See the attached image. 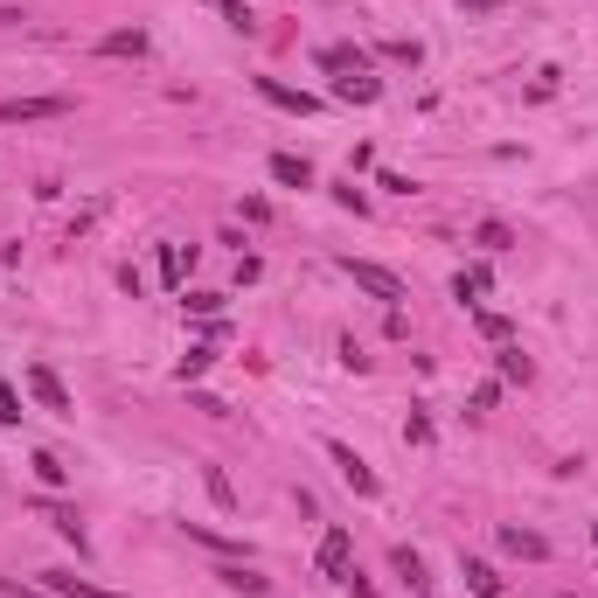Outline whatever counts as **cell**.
I'll return each instance as SVG.
<instances>
[{"label": "cell", "mask_w": 598, "mask_h": 598, "mask_svg": "<svg viewBox=\"0 0 598 598\" xmlns=\"http://www.w3.org/2000/svg\"><path fill=\"white\" fill-rule=\"evenodd\" d=\"M480 334H487V341H508L515 320H508V313H480Z\"/></svg>", "instance_id": "cell-27"}, {"label": "cell", "mask_w": 598, "mask_h": 598, "mask_svg": "<svg viewBox=\"0 0 598 598\" xmlns=\"http://www.w3.org/2000/svg\"><path fill=\"white\" fill-rule=\"evenodd\" d=\"M35 480H42V487H63V480H70V466H63L56 452H35Z\"/></svg>", "instance_id": "cell-22"}, {"label": "cell", "mask_w": 598, "mask_h": 598, "mask_svg": "<svg viewBox=\"0 0 598 598\" xmlns=\"http://www.w3.org/2000/svg\"><path fill=\"white\" fill-rule=\"evenodd\" d=\"M320 70H334V77H362V70H369V49H355V42H327V49H320Z\"/></svg>", "instance_id": "cell-7"}, {"label": "cell", "mask_w": 598, "mask_h": 598, "mask_svg": "<svg viewBox=\"0 0 598 598\" xmlns=\"http://www.w3.org/2000/svg\"><path fill=\"white\" fill-rule=\"evenodd\" d=\"M188 529V543H209V550H223V557H237V543L230 536H216V529H202V522H181Z\"/></svg>", "instance_id": "cell-24"}, {"label": "cell", "mask_w": 598, "mask_h": 598, "mask_svg": "<svg viewBox=\"0 0 598 598\" xmlns=\"http://www.w3.org/2000/svg\"><path fill=\"white\" fill-rule=\"evenodd\" d=\"M202 487H209V501H216V508H237V487H230V473H223V466H202Z\"/></svg>", "instance_id": "cell-18"}, {"label": "cell", "mask_w": 598, "mask_h": 598, "mask_svg": "<svg viewBox=\"0 0 598 598\" xmlns=\"http://www.w3.org/2000/svg\"><path fill=\"white\" fill-rule=\"evenodd\" d=\"M14 258H21V244H0V265H14Z\"/></svg>", "instance_id": "cell-34"}, {"label": "cell", "mask_w": 598, "mask_h": 598, "mask_svg": "<svg viewBox=\"0 0 598 598\" xmlns=\"http://www.w3.org/2000/svg\"><path fill=\"white\" fill-rule=\"evenodd\" d=\"M404 446H432V418H425V411L404 418Z\"/></svg>", "instance_id": "cell-26"}, {"label": "cell", "mask_w": 598, "mask_h": 598, "mask_svg": "<svg viewBox=\"0 0 598 598\" xmlns=\"http://www.w3.org/2000/svg\"><path fill=\"white\" fill-rule=\"evenodd\" d=\"M42 578H49L56 598H119V592H105V585H91V578H77V571H42Z\"/></svg>", "instance_id": "cell-11"}, {"label": "cell", "mask_w": 598, "mask_h": 598, "mask_svg": "<svg viewBox=\"0 0 598 598\" xmlns=\"http://www.w3.org/2000/svg\"><path fill=\"white\" fill-rule=\"evenodd\" d=\"M341 592H348V598H376V585H369V578L348 564V571H341Z\"/></svg>", "instance_id": "cell-29"}, {"label": "cell", "mask_w": 598, "mask_h": 598, "mask_svg": "<svg viewBox=\"0 0 598 598\" xmlns=\"http://www.w3.org/2000/svg\"><path fill=\"white\" fill-rule=\"evenodd\" d=\"M459 7H466V14H501L508 0H459Z\"/></svg>", "instance_id": "cell-33"}, {"label": "cell", "mask_w": 598, "mask_h": 598, "mask_svg": "<svg viewBox=\"0 0 598 598\" xmlns=\"http://www.w3.org/2000/svg\"><path fill=\"white\" fill-rule=\"evenodd\" d=\"M390 571H397L404 585H425V557H418V550H404V543L390 550Z\"/></svg>", "instance_id": "cell-19"}, {"label": "cell", "mask_w": 598, "mask_h": 598, "mask_svg": "<svg viewBox=\"0 0 598 598\" xmlns=\"http://www.w3.org/2000/svg\"><path fill=\"white\" fill-rule=\"evenodd\" d=\"M341 272H348V279H355V286H362L369 299H383L390 313L404 306V279H397V272H383V265H369V258H355V251L341 258Z\"/></svg>", "instance_id": "cell-1"}, {"label": "cell", "mask_w": 598, "mask_h": 598, "mask_svg": "<svg viewBox=\"0 0 598 598\" xmlns=\"http://www.w3.org/2000/svg\"><path fill=\"white\" fill-rule=\"evenodd\" d=\"M327 459H334V473L348 480V494H362V501H376V473H369V459L355 446H341V439H327Z\"/></svg>", "instance_id": "cell-3"}, {"label": "cell", "mask_w": 598, "mask_h": 598, "mask_svg": "<svg viewBox=\"0 0 598 598\" xmlns=\"http://www.w3.org/2000/svg\"><path fill=\"white\" fill-rule=\"evenodd\" d=\"M98 56H147V28H112V35H98Z\"/></svg>", "instance_id": "cell-10"}, {"label": "cell", "mask_w": 598, "mask_h": 598, "mask_svg": "<svg viewBox=\"0 0 598 598\" xmlns=\"http://www.w3.org/2000/svg\"><path fill=\"white\" fill-rule=\"evenodd\" d=\"M383 56H390V63H411V70L425 63V49H418L411 35H390V42H383Z\"/></svg>", "instance_id": "cell-21"}, {"label": "cell", "mask_w": 598, "mask_h": 598, "mask_svg": "<svg viewBox=\"0 0 598 598\" xmlns=\"http://www.w3.org/2000/svg\"><path fill=\"white\" fill-rule=\"evenodd\" d=\"M35 508H42V522H49L63 543H77V557L91 550V543H84V522H77V508H63V501H35Z\"/></svg>", "instance_id": "cell-8"}, {"label": "cell", "mask_w": 598, "mask_h": 598, "mask_svg": "<svg viewBox=\"0 0 598 598\" xmlns=\"http://www.w3.org/2000/svg\"><path fill=\"white\" fill-rule=\"evenodd\" d=\"M473 237H480V244H487V251H508V244H515V230H508V223H480V230H473Z\"/></svg>", "instance_id": "cell-25"}, {"label": "cell", "mask_w": 598, "mask_h": 598, "mask_svg": "<svg viewBox=\"0 0 598 598\" xmlns=\"http://www.w3.org/2000/svg\"><path fill=\"white\" fill-rule=\"evenodd\" d=\"M77 98L49 91V98H0V126H35V119H70Z\"/></svg>", "instance_id": "cell-2"}, {"label": "cell", "mask_w": 598, "mask_h": 598, "mask_svg": "<svg viewBox=\"0 0 598 598\" xmlns=\"http://www.w3.org/2000/svg\"><path fill=\"white\" fill-rule=\"evenodd\" d=\"M216 578H223L230 592H244V598H265V592H272V578H265V571H251V564H223Z\"/></svg>", "instance_id": "cell-12"}, {"label": "cell", "mask_w": 598, "mask_h": 598, "mask_svg": "<svg viewBox=\"0 0 598 598\" xmlns=\"http://www.w3.org/2000/svg\"><path fill=\"white\" fill-rule=\"evenodd\" d=\"M0 598H42L35 585H21V578H0Z\"/></svg>", "instance_id": "cell-32"}, {"label": "cell", "mask_w": 598, "mask_h": 598, "mask_svg": "<svg viewBox=\"0 0 598 598\" xmlns=\"http://www.w3.org/2000/svg\"><path fill=\"white\" fill-rule=\"evenodd\" d=\"M459 578H466V592H473V598H501V578H494L480 557H459Z\"/></svg>", "instance_id": "cell-13"}, {"label": "cell", "mask_w": 598, "mask_h": 598, "mask_svg": "<svg viewBox=\"0 0 598 598\" xmlns=\"http://www.w3.org/2000/svg\"><path fill=\"white\" fill-rule=\"evenodd\" d=\"M334 98H348V105H376V98H383V77H369V70H362V77H341Z\"/></svg>", "instance_id": "cell-15"}, {"label": "cell", "mask_w": 598, "mask_h": 598, "mask_svg": "<svg viewBox=\"0 0 598 598\" xmlns=\"http://www.w3.org/2000/svg\"><path fill=\"white\" fill-rule=\"evenodd\" d=\"M487 286H494V272H487V265H473V272H459V279H452V299H466V306H473Z\"/></svg>", "instance_id": "cell-17"}, {"label": "cell", "mask_w": 598, "mask_h": 598, "mask_svg": "<svg viewBox=\"0 0 598 598\" xmlns=\"http://www.w3.org/2000/svg\"><path fill=\"white\" fill-rule=\"evenodd\" d=\"M272 181H279V188H313V167H306L299 153H272Z\"/></svg>", "instance_id": "cell-14"}, {"label": "cell", "mask_w": 598, "mask_h": 598, "mask_svg": "<svg viewBox=\"0 0 598 598\" xmlns=\"http://www.w3.org/2000/svg\"><path fill=\"white\" fill-rule=\"evenodd\" d=\"M501 550H508V557H522V564H543V557H550V543H543L536 529H522V522H508V529H501Z\"/></svg>", "instance_id": "cell-9"}, {"label": "cell", "mask_w": 598, "mask_h": 598, "mask_svg": "<svg viewBox=\"0 0 598 598\" xmlns=\"http://www.w3.org/2000/svg\"><path fill=\"white\" fill-rule=\"evenodd\" d=\"M0 425H21V397H14V383H0Z\"/></svg>", "instance_id": "cell-30"}, {"label": "cell", "mask_w": 598, "mask_h": 598, "mask_svg": "<svg viewBox=\"0 0 598 598\" xmlns=\"http://www.w3.org/2000/svg\"><path fill=\"white\" fill-rule=\"evenodd\" d=\"M592 550H598V522H592Z\"/></svg>", "instance_id": "cell-35"}, {"label": "cell", "mask_w": 598, "mask_h": 598, "mask_svg": "<svg viewBox=\"0 0 598 598\" xmlns=\"http://www.w3.org/2000/svg\"><path fill=\"white\" fill-rule=\"evenodd\" d=\"M209 362H216V348H209V341H195V348H188V355H181V383H188V376H202V369H209Z\"/></svg>", "instance_id": "cell-23"}, {"label": "cell", "mask_w": 598, "mask_h": 598, "mask_svg": "<svg viewBox=\"0 0 598 598\" xmlns=\"http://www.w3.org/2000/svg\"><path fill=\"white\" fill-rule=\"evenodd\" d=\"M494 362H501V383H529V376H536V369H529V355H522V348H501V355H494Z\"/></svg>", "instance_id": "cell-20"}, {"label": "cell", "mask_w": 598, "mask_h": 598, "mask_svg": "<svg viewBox=\"0 0 598 598\" xmlns=\"http://www.w3.org/2000/svg\"><path fill=\"white\" fill-rule=\"evenodd\" d=\"M348 564H355V536H348V529H327V536H320V571L341 585V571H348Z\"/></svg>", "instance_id": "cell-6"}, {"label": "cell", "mask_w": 598, "mask_h": 598, "mask_svg": "<svg viewBox=\"0 0 598 598\" xmlns=\"http://www.w3.org/2000/svg\"><path fill=\"white\" fill-rule=\"evenodd\" d=\"M28 397H35L42 411H56V418H77V404H70V390H63V376H56L49 362H35V369H28Z\"/></svg>", "instance_id": "cell-4"}, {"label": "cell", "mask_w": 598, "mask_h": 598, "mask_svg": "<svg viewBox=\"0 0 598 598\" xmlns=\"http://www.w3.org/2000/svg\"><path fill=\"white\" fill-rule=\"evenodd\" d=\"M258 98H265V105H279V112H299V119H313V112H320V98H313V91H293V84H279V77H258Z\"/></svg>", "instance_id": "cell-5"}, {"label": "cell", "mask_w": 598, "mask_h": 598, "mask_svg": "<svg viewBox=\"0 0 598 598\" xmlns=\"http://www.w3.org/2000/svg\"><path fill=\"white\" fill-rule=\"evenodd\" d=\"M188 306H195L202 320H216V313H223V293H188Z\"/></svg>", "instance_id": "cell-31"}, {"label": "cell", "mask_w": 598, "mask_h": 598, "mask_svg": "<svg viewBox=\"0 0 598 598\" xmlns=\"http://www.w3.org/2000/svg\"><path fill=\"white\" fill-rule=\"evenodd\" d=\"M209 7H216L230 28H251V7H244V0H209Z\"/></svg>", "instance_id": "cell-28"}, {"label": "cell", "mask_w": 598, "mask_h": 598, "mask_svg": "<svg viewBox=\"0 0 598 598\" xmlns=\"http://www.w3.org/2000/svg\"><path fill=\"white\" fill-rule=\"evenodd\" d=\"M188 265H195V251H181V244H160V279H167V286H181V279H188Z\"/></svg>", "instance_id": "cell-16"}]
</instances>
